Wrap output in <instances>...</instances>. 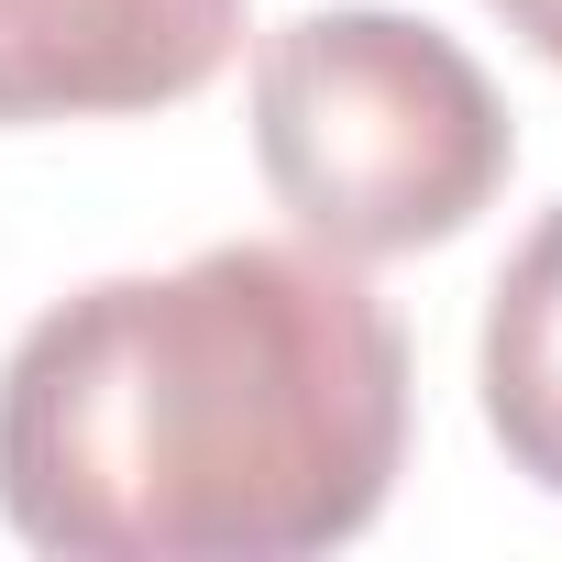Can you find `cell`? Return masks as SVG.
Returning <instances> with one entry per match:
<instances>
[{"instance_id": "cell-1", "label": "cell", "mask_w": 562, "mask_h": 562, "mask_svg": "<svg viewBox=\"0 0 562 562\" xmlns=\"http://www.w3.org/2000/svg\"><path fill=\"white\" fill-rule=\"evenodd\" d=\"M408 463V331L331 243L100 276L0 364V518L56 562H299Z\"/></svg>"}, {"instance_id": "cell-2", "label": "cell", "mask_w": 562, "mask_h": 562, "mask_svg": "<svg viewBox=\"0 0 562 562\" xmlns=\"http://www.w3.org/2000/svg\"><path fill=\"white\" fill-rule=\"evenodd\" d=\"M254 166L310 243L375 265L452 243L518 166L496 78L419 12H299L254 45Z\"/></svg>"}, {"instance_id": "cell-3", "label": "cell", "mask_w": 562, "mask_h": 562, "mask_svg": "<svg viewBox=\"0 0 562 562\" xmlns=\"http://www.w3.org/2000/svg\"><path fill=\"white\" fill-rule=\"evenodd\" d=\"M243 56V0H0V122L177 111Z\"/></svg>"}, {"instance_id": "cell-4", "label": "cell", "mask_w": 562, "mask_h": 562, "mask_svg": "<svg viewBox=\"0 0 562 562\" xmlns=\"http://www.w3.org/2000/svg\"><path fill=\"white\" fill-rule=\"evenodd\" d=\"M474 386H485V430L496 452L562 496V199L518 232L496 299H485V353H474Z\"/></svg>"}, {"instance_id": "cell-5", "label": "cell", "mask_w": 562, "mask_h": 562, "mask_svg": "<svg viewBox=\"0 0 562 562\" xmlns=\"http://www.w3.org/2000/svg\"><path fill=\"white\" fill-rule=\"evenodd\" d=\"M485 12H496L529 56H551V67H562V0H485Z\"/></svg>"}]
</instances>
